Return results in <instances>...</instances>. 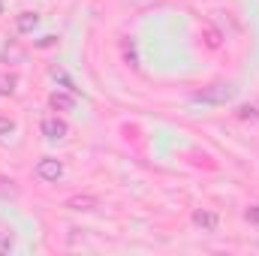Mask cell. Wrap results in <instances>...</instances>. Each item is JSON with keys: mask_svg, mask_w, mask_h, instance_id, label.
Instances as JSON below:
<instances>
[{"mask_svg": "<svg viewBox=\"0 0 259 256\" xmlns=\"http://www.w3.org/2000/svg\"><path fill=\"white\" fill-rule=\"evenodd\" d=\"M247 220H250V223H259V205H256V208H250V211H247Z\"/></svg>", "mask_w": 259, "mask_h": 256, "instance_id": "obj_15", "label": "cell"}, {"mask_svg": "<svg viewBox=\"0 0 259 256\" xmlns=\"http://www.w3.org/2000/svg\"><path fill=\"white\" fill-rule=\"evenodd\" d=\"M66 133H69V127H66L64 118H58V115H49V118H42V136H46V139H52V142H61V139H66Z\"/></svg>", "mask_w": 259, "mask_h": 256, "instance_id": "obj_2", "label": "cell"}, {"mask_svg": "<svg viewBox=\"0 0 259 256\" xmlns=\"http://www.w3.org/2000/svg\"><path fill=\"white\" fill-rule=\"evenodd\" d=\"M232 97V88L229 84H211L208 91L196 94V100H205V103H226Z\"/></svg>", "mask_w": 259, "mask_h": 256, "instance_id": "obj_4", "label": "cell"}, {"mask_svg": "<svg viewBox=\"0 0 259 256\" xmlns=\"http://www.w3.org/2000/svg\"><path fill=\"white\" fill-rule=\"evenodd\" d=\"M49 106H52L55 112H69V109L75 106V100H72V94H58V91H55V94L49 97Z\"/></svg>", "mask_w": 259, "mask_h": 256, "instance_id": "obj_8", "label": "cell"}, {"mask_svg": "<svg viewBox=\"0 0 259 256\" xmlns=\"http://www.w3.org/2000/svg\"><path fill=\"white\" fill-rule=\"evenodd\" d=\"M15 84H18V78L12 72H0V97H12L15 94Z\"/></svg>", "mask_w": 259, "mask_h": 256, "instance_id": "obj_9", "label": "cell"}, {"mask_svg": "<svg viewBox=\"0 0 259 256\" xmlns=\"http://www.w3.org/2000/svg\"><path fill=\"white\" fill-rule=\"evenodd\" d=\"M18 196V187L12 178H0V199H15Z\"/></svg>", "mask_w": 259, "mask_h": 256, "instance_id": "obj_10", "label": "cell"}, {"mask_svg": "<svg viewBox=\"0 0 259 256\" xmlns=\"http://www.w3.org/2000/svg\"><path fill=\"white\" fill-rule=\"evenodd\" d=\"M238 118H241V121H247V118H256V109H253V106H241V109H238Z\"/></svg>", "mask_w": 259, "mask_h": 256, "instance_id": "obj_13", "label": "cell"}, {"mask_svg": "<svg viewBox=\"0 0 259 256\" xmlns=\"http://www.w3.org/2000/svg\"><path fill=\"white\" fill-rule=\"evenodd\" d=\"M202 39H205L208 49H220V46H223V33H220L214 24H202Z\"/></svg>", "mask_w": 259, "mask_h": 256, "instance_id": "obj_7", "label": "cell"}, {"mask_svg": "<svg viewBox=\"0 0 259 256\" xmlns=\"http://www.w3.org/2000/svg\"><path fill=\"white\" fill-rule=\"evenodd\" d=\"M21 55H24V52H21V49H18V46H6V52H3V61H6V64H9V61H18V58H21Z\"/></svg>", "mask_w": 259, "mask_h": 256, "instance_id": "obj_12", "label": "cell"}, {"mask_svg": "<svg viewBox=\"0 0 259 256\" xmlns=\"http://www.w3.org/2000/svg\"><path fill=\"white\" fill-rule=\"evenodd\" d=\"M64 208H69V211H94V208H100V199L97 196H88V193H78V196H69L66 199Z\"/></svg>", "mask_w": 259, "mask_h": 256, "instance_id": "obj_3", "label": "cell"}, {"mask_svg": "<svg viewBox=\"0 0 259 256\" xmlns=\"http://www.w3.org/2000/svg\"><path fill=\"white\" fill-rule=\"evenodd\" d=\"M12 130H15V121H12V118H6V115H0V139H3V136H9Z\"/></svg>", "mask_w": 259, "mask_h": 256, "instance_id": "obj_11", "label": "cell"}, {"mask_svg": "<svg viewBox=\"0 0 259 256\" xmlns=\"http://www.w3.org/2000/svg\"><path fill=\"white\" fill-rule=\"evenodd\" d=\"M256 118H259V109H256Z\"/></svg>", "mask_w": 259, "mask_h": 256, "instance_id": "obj_16", "label": "cell"}, {"mask_svg": "<svg viewBox=\"0 0 259 256\" xmlns=\"http://www.w3.org/2000/svg\"><path fill=\"white\" fill-rule=\"evenodd\" d=\"M33 175L39 178V181H58L61 175H64V163L61 160H55V157H42L39 163H36V169H33Z\"/></svg>", "mask_w": 259, "mask_h": 256, "instance_id": "obj_1", "label": "cell"}, {"mask_svg": "<svg viewBox=\"0 0 259 256\" xmlns=\"http://www.w3.org/2000/svg\"><path fill=\"white\" fill-rule=\"evenodd\" d=\"M36 24H39V15H36V12H21V15L15 18V30H18V33H30Z\"/></svg>", "mask_w": 259, "mask_h": 256, "instance_id": "obj_6", "label": "cell"}, {"mask_svg": "<svg viewBox=\"0 0 259 256\" xmlns=\"http://www.w3.org/2000/svg\"><path fill=\"white\" fill-rule=\"evenodd\" d=\"M58 42V36H46V39H39V49H49V46H55Z\"/></svg>", "mask_w": 259, "mask_h": 256, "instance_id": "obj_14", "label": "cell"}, {"mask_svg": "<svg viewBox=\"0 0 259 256\" xmlns=\"http://www.w3.org/2000/svg\"><path fill=\"white\" fill-rule=\"evenodd\" d=\"M193 223L199 226V229H205V232H214L220 220H217V214H214V211H205V208H196V211H193Z\"/></svg>", "mask_w": 259, "mask_h": 256, "instance_id": "obj_5", "label": "cell"}]
</instances>
